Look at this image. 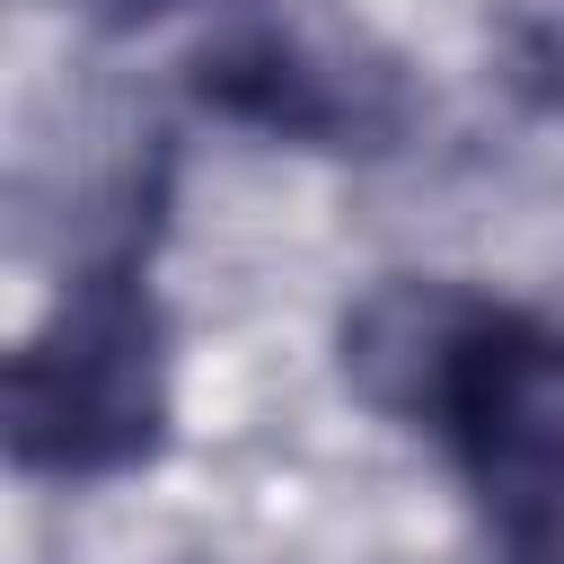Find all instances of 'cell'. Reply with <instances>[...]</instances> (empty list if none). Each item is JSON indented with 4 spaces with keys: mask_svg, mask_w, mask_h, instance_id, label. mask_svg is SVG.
<instances>
[{
    "mask_svg": "<svg viewBox=\"0 0 564 564\" xmlns=\"http://www.w3.org/2000/svg\"><path fill=\"white\" fill-rule=\"evenodd\" d=\"M167 414H176L167 317L123 256L79 273L44 308V326L9 352L0 432L18 476H53V485L132 476L167 449Z\"/></svg>",
    "mask_w": 564,
    "mask_h": 564,
    "instance_id": "cell-1",
    "label": "cell"
},
{
    "mask_svg": "<svg viewBox=\"0 0 564 564\" xmlns=\"http://www.w3.org/2000/svg\"><path fill=\"white\" fill-rule=\"evenodd\" d=\"M185 70L220 123L326 159H388L423 115L405 53L335 0H229Z\"/></svg>",
    "mask_w": 564,
    "mask_h": 564,
    "instance_id": "cell-2",
    "label": "cell"
},
{
    "mask_svg": "<svg viewBox=\"0 0 564 564\" xmlns=\"http://www.w3.org/2000/svg\"><path fill=\"white\" fill-rule=\"evenodd\" d=\"M511 62H520L511 79H520L538 106H555V115H564V18H538V26L520 35V53H511Z\"/></svg>",
    "mask_w": 564,
    "mask_h": 564,
    "instance_id": "cell-3",
    "label": "cell"
},
{
    "mask_svg": "<svg viewBox=\"0 0 564 564\" xmlns=\"http://www.w3.org/2000/svg\"><path fill=\"white\" fill-rule=\"evenodd\" d=\"M53 9H79L88 26H150V18L176 9V0H53Z\"/></svg>",
    "mask_w": 564,
    "mask_h": 564,
    "instance_id": "cell-4",
    "label": "cell"
}]
</instances>
